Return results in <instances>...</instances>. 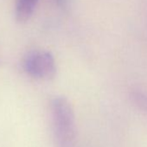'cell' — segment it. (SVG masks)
<instances>
[{
	"instance_id": "1",
	"label": "cell",
	"mask_w": 147,
	"mask_h": 147,
	"mask_svg": "<svg viewBox=\"0 0 147 147\" xmlns=\"http://www.w3.org/2000/svg\"><path fill=\"white\" fill-rule=\"evenodd\" d=\"M50 117L55 147H76V119L68 100L63 96L52 99Z\"/></svg>"
},
{
	"instance_id": "2",
	"label": "cell",
	"mask_w": 147,
	"mask_h": 147,
	"mask_svg": "<svg viewBox=\"0 0 147 147\" xmlns=\"http://www.w3.org/2000/svg\"><path fill=\"white\" fill-rule=\"evenodd\" d=\"M24 69L30 76L42 81H49L56 74L55 58L46 50L30 52L24 60Z\"/></svg>"
},
{
	"instance_id": "3",
	"label": "cell",
	"mask_w": 147,
	"mask_h": 147,
	"mask_svg": "<svg viewBox=\"0 0 147 147\" xmlns=\"http://www.w3.org/2000/svg\"><path fill=\"white\" fill-rule=\"evenodd\" d=\"M37 3L38 0H17L15 11L17 21L24 24L30 20L36 10Z\"/></svg>"
},
{
	"instance_id": "4",
	"label": "cell",
	"mask_w": 147,
	"mask_h": 147,
	"mask_svg": "<svg viewBox=\"0 0 147 147\" xmlns=\"http://www.w3.org/2000/svg\"><path fill=\"white\" fill-rule=\"evenodd\" d=\"M131 99L138 109L147 114V94L134 90L131 93Z\"/></svg>"
},
{
	"instance_id": "5",
	"label": "cell",
	"mask_w": 147,
	"mask_h": 147,
	"mask_svg": "<svg viewBox=\"0 0 147 147\" xmlns=\"http://www.w3.org/2000/svg\"><path fill=\"white\" fill-rule=\"evenodd\" d=\"M55 2L60 6H65L67 3V0H55Z\"/></svg>"
}]
</instances>
